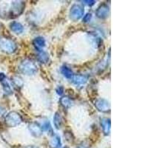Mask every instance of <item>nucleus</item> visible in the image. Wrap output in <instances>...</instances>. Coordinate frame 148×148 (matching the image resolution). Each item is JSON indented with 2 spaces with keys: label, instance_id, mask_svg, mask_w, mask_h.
Listing matches in <instances>:
<instances>
[{
  "label": "nucleus",
  "instance_id": "1",
  "mask_svg": "<svg viewBox=\"0 0 148 148\" xmlns=\"http://www.w3.org/2000/svg\"><path fill=\"white\" fill-rule=\"evenodd\" d=\"M0 49L5 53H12L16 51V45L12 40L6 39V38H1L0 39Z\"/></svg>",
  "mask_w": 148,
  "mask_h": 148
},
{
  "label": "nucleus",
  "instance_id": "2",
  "mask_svg": "<svg viewBox=\"0 0 148 148\" xmlns=\"http://www.w3.org/2000/svg\"><path fill=\"white\" fill-rule=\"evenodd\" d=\"M19 69L23 73L26 75H32L35 73L37 71V67L34 62L29 60H25L21 63Z\"/></svg>",
  "mask_w": 148,
  "mask_h": 148
},
{
  "label": "nucleus",
  "instance_id": "3",
  "mask_svg": "<svg viewBox=\"0 0 148 148\" xmlns=\"http://www.w3.org/2000/svg\"><path fill=\"white\" fill-rule=\"evenodd\" d=\"M22 121L20 115L16 112H10L5 117V123L8 127H16Z\"/></svg>",
  "mask_w": 148,
  "mask_h": 148
},
{
  "label": "nucleus",
  "instance_id": "4",
  "mask_svg": "<svg viewBox=\"0 0 148 148\" xmlns=\"http://www.w3.org/2000/svg\"><path fill=\"white\" fill-rule=\"evenodd\" d=\"M84 14V8L79 5H73L70 12V16L73 21L79 20Z\"/></svg>",
  "mask_w": 148,
  "mask_h": 148
},
{
  "label": "nucleus",
  "instance_id": "5",
  "mask_svg": "<svg viewBox=\"0 0 148 148\" xmlns=\"http://www.w3.org/2000/svg\"><path fill=\"white\" fill-rule=\"evenodd\" d=\"M96 108L101 112H108L110 110V105L107 100L100 99H98L95 103Z\"/></svg>",
  "mask_w": 148,
  "mask_h": 148
},
{
  "label": "nucleus",
  "instance_id": "6",
  "mask_svg": "<svg viewBox=\"0 0 148 148\" xmlns=\"http://www.w3.org/2000/svg\"><path fill=\"white\" fill-rule=\"evenodd\" d=\"M110 13V9L109 7L106 4H102L101 5H100L99 8L96 10V16H97L99 18H105L108 16Z\"/></svg>",
  "mask_w": 148,
  "mask_h": 148
},
{
  "label": "nucleus",
  "instance_id": "7",
  "mask_svg": "<svg viewBox=\"0 0 148 148\" xmlns=\"http://www.w3.org/2000/svg\"><path fill=\"white\" fill-rule=\"evenodd\" d=\"M29 130L34 136L39 137L42 134V128L37 123L33 122L29 125Z\"/></svg>",
  "mask_w": 148,
  "mask_h": 148
},
{
  "label": "nucleus",
  "instance_id": "8",
  "mask_svg": "<svg viewBox=\"0 0 148 148\" xmlns=\"http://www.w3.org/2000/svg\"><path fill=\"white\" fill-rule=\"evenodd\" d=\"M101 126L102 130L105 135L110 133V120L109 119H103L101 120Z\"/></svg>",
  "mask_w": 148,
  "mask_h": 148
},
{
  "label": "nucleus",
  "instance_id": "9",
  "mask_svg": "<svg viewBox=\"0 0 148 148\" xmlns=\"http://www.w3.org/2000/svg\"><path fill=\"white\" fill-rule=\"evenodd\" d=\"M73 82L76 85L80 86L82 85V84H85L87 82V77L84 76H82V75H75L73 76Z\"/></svg>",
  "mask_w": 148,
  "mask_h": 148
},
{
  "label": "nucleus",
  "instance_id": "10",
  "mask_svg": "<svg viewBox=\"0 0 148 148\" xmlns=\"http://www.w3.org/2000/svg\"><path fill=\"white\" fill-rule=\"evenodd\" d=\"M10 27L12 31H14V33H16L17 34H19L23 32V26L20 23H18V22H13L10 25Z\"/></svg>",
  "mask_w": 148,
  "mask_h": 148
},
{
  "label": "nucleus",
  "instance_id": "11",
  "mask_svg": "<svg viewBox=\"0 0 148 148\" xmlns=\"http://www.w3.org/2000/svg\"><path fill=\"white\" fill-rule=\"evenodd\" d=\"M34 45L38 51H41V49L45 45V41L42 37H37L34 40Z\"/></svg>",
  "mask_w": 148,
  "mask_h": 148
},
{
  "label": "nucleus",
  "instance_id": "12",
  "mask_svg": "<svg viewBox=\"0 0 148 148\" xmlns=\"http://www.w3.org/2000/svg\"><path fill=\"white\" fill-rule=\"evenodd\" d=\"M50 146L51 148H59V147L61 146L60 138L58 136H55L54 137H53L50 142Z\"/></svg>",
  "mask_w": 148,
  "mask_h": 148
},
{
  "label": "nucleus",
  "instance_id": "13",
  "mask_svg": "<svg viewBox=\"0 0 148 148\" xmlns=\"http://www.w3.org/2000/svg\"><path fill=\"white\" fill-rule=\"evenodd\" d=\"M54 125L57 129H59L62 127V116L61 115L59 114V113H56L54 116Z\"/></svg>",
  "mask_w": 148,
  "mask_h": 148
},
{
  "label": "nucleus",
  "instance_id": "14",
  "mask_svg": "<svg viewBox=\"0 0 148 148\" xmlns=\"http://www.w3.org/2000/svg\"><path fill=\"white\" fill-rule=\"evenodd\" d=\"M61 71H62V73L66 78H67V79H71V78H73V71L70 69L69 67H66V66L62 67Z\"/></svg>",
  "mask_w": 148,
  "mask_h": 148
},
{
  "label": "nucleus",
  "instance_id": "15",
  "mask_svg": "<svg viewBox=\"0 0 148 148\" xmlns=\"http://www.w3.org/2000/svg\"><path fill=\"white\" fill-rule=\"evenodd\" d=\"M60 103L64 108H68L71 106L72 101L68 97H62L60 99Z\"/></svg>",
  "mask_w": 148,
  "mask_h": 148
},
{
  "label": "nucleus",
  "instance_id": "16",
  "mask_svg": "<svg viewBox=\"0 0 148 148\" xmlns=\"http://www.w3.org/2000/svg\"><path fill=\"white\" fill-rule=\"evenodd\" d=\"M38 59H39V62L42 63H47L48 62V55H47V53L45 52H43L42 51V52L38 55Z\"/></svg>",
  "mask_w": 148,
  "mask_h": 148
},
{
  "label": "nucleus",
  "instance_id": "17",
  "mask_svg": "<svg viewBox=\"0 0 148 148\" xmlns=\"http://www.w3.org/2000/svg\"><path fill=\"white\" fill-rule=\"evenodd\" d=\"M2 85H3V89L5 90V92L7 93V94H10L11 93V88L9 86V84L6 81L2 82Z\"/></svg>",
  "mask_w": 148,
  "mask_h": 148
},
{
  "label": "nucleus",
  "instance_id": "18",
  "mask_svg": "<svg viewBox=\"0 0 148 148\" xmlns=\"http://www.w3.org/2000/svg\"><path fill=\"white\" fill-rule=\"evenodd\" d=\"M13 82H14L16 85L18 86V87H22V85L23 84L22 79L20 77H18V76H15L14 78H13Z\"/></svg>",
  "mask_w": 148,
  "mask_h": 148
},
{
  "label": "nucleus",
  "instance_id": "19",
  "mask_svg": "<svg viewBox=\"0 0 148 148\" xmlns=\"http://www.w3.org/2000/svg\"><path fill=\"white\" fill-rule=\"evenodd\" d=\"M64 138L67 139V141H70V142H71V141H73V136L72 133H71V131H65L64 132Z\"/></svg>",
  "mask_w": 148,
  "mask_h": 148
},
{
  "label": "nucleus",
  "instance_id": "20",
  "mask_svg": "<svg viewBox=\"0 0 148 148\" xmlns=\"http://www.w3.org/2000/svg\"><path fill=\"white\" fill-rule=\"evenodd\" d=\"M91 17H92V15H91V14H86V15L84 16V18H83V22H89V21L90 20Z\"/></svg>",
  "mask_w": 148,
  "mask_h": 148
},
{
  "label": "nucleus",
  "instance_id": "21",
  "mask_svg": "<svg viewBox=\"0 0 148 148\" xmlns=\"http://www.w3.org/2000/svg\"><path fill=\"white\" fill-rule=\"evenodd\" d=\"M56 92H57V93L59 95H62L64 92V88H62V87H61V86H59V88L56 89Z\"/></svg>",
  "mask_w": 148,
  "mask_h": 148
},
{
  "label": "nucleus",
  "instance_id": "22",
  "mask_svg": "<svg viewBox=\"0 0 148 148\" xmlns=\"http://www.w3.org/2000/svg\"><path fill=\"white\" fill-rule=\"evenodd\" d=\"M84 2H86V4H87V5L91 6V5H94V3L96 2H95V1H84Z\"/></svg>",
  "mask_w": 148,
  "mask_h": 148
},
{
  "label": "nucleus",
  "instance_id": "23",
  "mask_svg": "<svg viewBox=\"0 0 148 148\" xmlns=\"http://www.w3.org/2000/svg\"><path fill=\"white\" fill-rule=\"evenodd\" d=\"M5 79V75L2 73H0V81L3 82Z\"/></svg>",
  "mask_w": 148,
  "mask_h": 148
},
{
  "label": "nucleus",
  "instance_id": "24",
  "mask_svg": "<svg viewBox=\"0 0 148 148\" xmlns=\"http://www.w3.org/2000/svg\"><path fill=\"white\" fill-rule=\"evenodd\" d=\"M23 148H39V147H37L36 146H27V147H25Z\"/></svg>",
  "mask_w": 148,
  "mask_h": 148
},
{
  "label": "nucleus",
  "instance_id": "25",
  "mask_svg": "<svg viewBox=\"0 0 148 148\" xmlns=\"http://www.w3.org/2000/svg\"><path fill=\"white\" fill-rule=\"evenodd\" d=\"M4 112H5V111H4V110H2V108H0V116H2V114H3V113H4Z\"/></svg>",
  "mask_w": 148,
  "mask_h": 148
},
{
  "label": "nucleus",
  "instance_id": "26",
  "mask_svg": "<svg viewBox=\"0 0 148 148\" xmlns=\"http://www.w3.org/2000/svg\"><path fill=\"white\" fill-rule=\"evenodd\" d=\"M64 148H68V147H64Z\"/></svg>",
  "mask_w": 148,
  "mask_h": 148
}]
</instances>
